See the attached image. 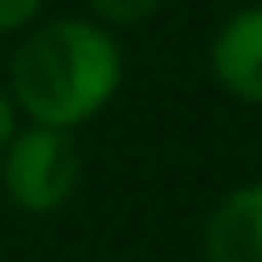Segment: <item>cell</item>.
<instances>
[{"mask_svg":"<svg viewBox=\"0 0 262 262\" xmlns=\"http://www.w3.org/2000/svg\"><path fill=\"white\" fill-rule=\"evenodd\" d=\"M124 83V46L97 18L60 14L32 23L14 55L5 92L28 124L83 129L92 124Z\"/></svg>","mask_w":262,"mask_h":262,"instance_id":"cell-1","label":"cell"},{"mask_svg":"<svg viewBox=\"0 0 262 262\" xmlns=\"http://www.w3.org/2000/svg\"><path fill=\"white\" fill-rule=\"evenodd\" d=\"M83 180V152L69 129L51 124H18L0 152V189L28 216L60 212Z\"/></svg>","mask_w":262,"mask_h":262,"instance_id":"cell-2","label":"cell"},{"mask_svg":"<svg viewBox=\"0 0 262 262\" xmlns=\"http://www.w3.org/2000/svg\"><path fill=\"white\" fill-rule=\"evenodd\" d=\"M207 69L226 97L244 106H262V5L235 9L212 32Z\"/></svg>","mask_w":262,"mask_h":262,"instance_id":"cell-3","label":"cell"},{"mask_svg":"<svg viewBox=\"0 0 262 262\" xmlns=\"http://www.w3.org/2000/svg\"><path fill=\"white\" fill-rule=\"evenodd\" d=\"M203 262H262V180L230 189L207 212Z\"/></svg>","mask_w":262,"mask_h":262,"instance_id":"cell-4","label":"cell"},{"mask_svg":"<svg viewBox=\"0 0 262 262\" xmlns=\"http://www.w3.org/2000/svg\"><path fill=\"white\" fill-rule=\"evenodd\" d=\"M161 5H166V0H88V9H92L88 18H97V23L111 28V32H124V28H138V23L157 18Z\"/></svg>","mask_w":262,"mask_h":262,"instance_id":"cell-5","label":"cell"},{"mask_svg":"<svg viewBox=\"0 0 262 262\" xmlns=\"http://www.w3.org/2000/svg\"><path fill=\"white\" fill-rule=\"evenodd\" d=\"M46 18V0H0V37H23Z\"/></svg>","mask_w":262,"mask_h":262,"instance_id":"cell-6","label":"cell"},{"mask_svg":"<svg viewBox=\"0 0 262 262\" xmlns=\"http://www.w3.org/2000/svg\"><path fill=\"white\" fill-rule=\"evenodd\" d=\"M14 129H18V111H14V101H9V92H5V83H0V152H5V143L14 138Z\"/></svg>","mask_w":262,"mask_h":262,"instance_id":"cell-7","label":"cell"}]
</instances>
